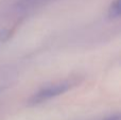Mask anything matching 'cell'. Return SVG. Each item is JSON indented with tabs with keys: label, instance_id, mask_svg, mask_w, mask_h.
I'll return each instance as SVG.
<instances>
[{
	"label": "cell",
	"instance_id": "3957f363",
	"mask_svg": "<svg viewBox=\"0 0 121 120\" xmlns=\"http://www.w3.org/2000/svg\"><path fill=\"white\" fill-rule=\"evenodd\" d=\"M103 120H120V117L118 116V115H115V116H111V117H108V118H105Z\"/></svg>",
	"mask_w": 121,
	"mask_h": 120
},
{
	"label": "cell",
	"instance_id": "6da1fadb",
	"mask_svg": "<svg viewBox=\"0 0 121 120\" xmlns=\"http://www.w3.org/2000/svg\"><path fill=\"white\" fill-rule=\"evenodd\" d=\"M70 82H59L54 83L52 85H49V86H46L40 89L39 91L34 94L33 97L30 99V102H31V104H38L42 103V102L48 101L52 98L57 97V96L66 93L70 88Z\"/></svg>",
	"mask_w": 121,
	"mask_h": 120
},
{
	"label": "cell",
	"instance_id": "7a4b0ae2",
	"mask_svg": "<svg viewBox=\"0 0 121 120\" xmlns=\"http://www.w3.org/2000/svg\"><path fill=\"white\" fill-rule=\"evenodd\" d=\"M120 0H114L112 2L111 6H109V10H108V14L109 17L112 18H118L120 16Z\"/></svg>",
	"mask_w": 121,
	"mask_h": 120
}]
</instances>
